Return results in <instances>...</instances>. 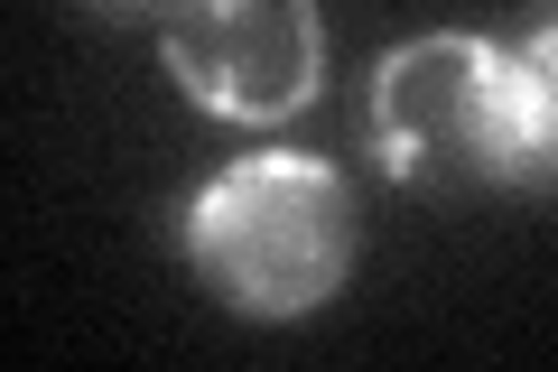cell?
Listing matches in <instances>:
<instances>
[{
  "mask_svg": "<svg viewBox=\"0 0 558 372\" xmlns=\"http://www.w3.org/2000/svg\"><path fill=\"white\" fill-rule=\"evenodd\" d=\"M373 140L391 177L438 196L558 177V84L484 38H418L373 75Z\"/></svg>",
  "mask_w": 558,
  "mask_h": 372,
  "instance_id": "obj_1",
  "label": "cell"
},
{
  "mask_svg": "<svg viewBox=\"0 0 558 372\" xmlns=\"http://www.w3.org/2000/svg\"><path fill=\"white\" fill-rule=\"evenodd\" d=\"M205 289L242 316H299L344 279V177L317 158H242L186 215Z\"/></svg>",
  "mask_w": 558,
  "mask_h": 372,
  "instance_id": "obj_2",
  "label": "cell"
},
{
  "mask_svg": "<svg viewBox=\"0 0 558 372\" xmlns=\"http://www.w3.org/2000/svg\"><path fill=\"white\" fill-rule=\"evenodd\" d=\"M531 65H539L549 84H558V0H549V10L531 20Z\"/></svg>",
  "mask_w": 558,
  "mask_h": 372,
  "instance_id": "obj_4",
  "label": "cell"
},
{
  "mask_svg": "<svg viewBox=\"0 0 558 372\" xmlns=\"http://www.w3.org/2000/svg\"><path fill=\"white\" fill-rule=\"evenodd\" d=\"M102 10H159V20H168V10H178V0H102Z\"/></svg>",
  "mask_w": 558,
  "mask_h": 372,
  "instance_id": "obj_5",
  "label": "cell"
},
{
  "mask_svg": "<svg viewBox=\"0 0 558 372\" xmlns=\"http://www.w3.org/2000/svg\"><path fill=\"white\" fill-rule=\"evenodd\" d=\"M168 65L223 121H289L317 94V10L307 0H178Z\"/></svg>",
  "mask_w": 558,
  "mask_h": 372,
  "instance_id": "obj_3",
  "label": "cell"
}]
</instances>
